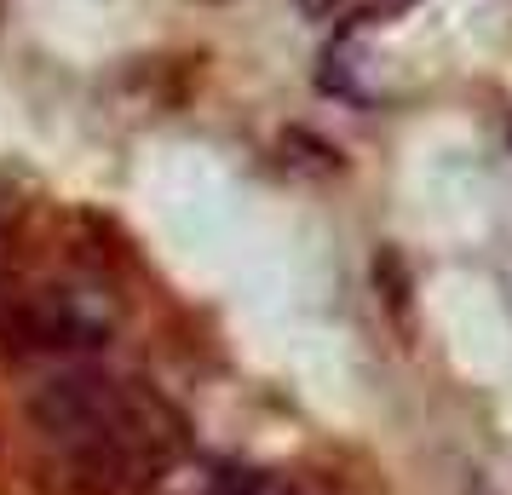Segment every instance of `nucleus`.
I'll return each instance as SVG.
<instances>
[{"label": "nucleus", "instance_id": "f257e3e1", "mask_svg": "<svg viewBox=\"0 0 512 495\" xmlns=\"http://www.w3.org/2000/svg\"><path fill=\"white\" fill-rule=\"evenodd\" d=\"M29 421L58 449L75 495H150L185 449L179 415L150 386L93 363L41 380Z\"/></svg>", "mask_w": 512, "mask_h": 495}, {"label": "nucleus", "instance_id": "f03ea898", "mask_svg": "<svg viewBox=\"0 0 512 495\" xmlns=\"http://www.w3.org/2000/svg\"><path fill=\"white\" fill-rule=\"evenodd\" d=\"M104 334H110V323L81 306V294H70V288H41V294H24V300L0 306V340L12 352L70 357V352L104 346Z\"/></svg>", "mask_w": 512, "mask_h": 495}, {"label": "nucleus", "instance_id": "7ed1b4c3", "mask_svg": "<svg viewBox=\"0 0 512 495\" xmlns=\"http://www.w3.org/2000/svg\"><path fill=\"white\" fill-rule=\"evenodd\" d=\"M202 495H294L282 478H271V472H254V467H225L213 472L208 484H202Z\"/></svg>", "mask_w": 512, "mask_h": 495}, {"label": "nucleus", "instance_id": "20e7f679", "mask_svg": "<svg viewBox=\"0 0 512 495\" xmlns=\"http://www.w3.org/2000/svg\"><path fill=\"white\" fill-rule=\"evenodd\" d=\"M346 0H300V12H311V18H334Z\"/></svg>", "mask_w": 512, "mask_h": 495}, {"label": "nucleus", "instance_id": "39448f33", "mask_svg": "<svg viewBox=\"0 0 512 495\" xmlns=\"http://www.w3.org/2000/svg\"><path fill=\"white\" fill-rule=\"evenodd\" d=\"M466 495H489V490H484V484H472V490H466Z\"/></svg>", "mask_w": 512, "mask_h": 495}]
</instances>
